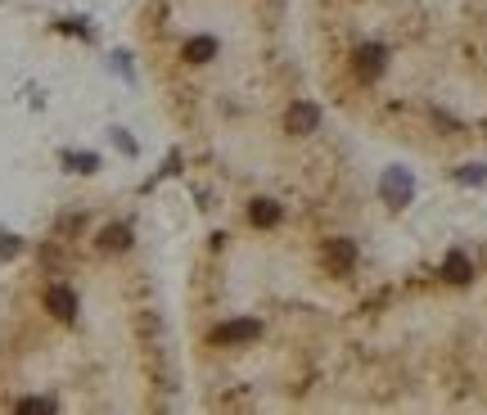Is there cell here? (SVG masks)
Wrapping results in <instances>:
<instances>
[{
	"label": "cell",
	"instance_id": "obj_1",
	"mask_svg": "<svg viewBox=\"0 0 487 415\" xmlns=\"http://www.w3.org/2000/svg\"><path fill=\"white\" fill-rule=\"evenodd\" d=\"M321 262H325V272H330V276H348V267L357 262L353 240H330V244L321 249Z\"/></svg>",
	"mask_w": 487,
	"mask_h": 415
},
{
	"label": "cell",
	"instance_id": "obj_2",
	"mask_svg": "<svg viewBox=\"0 0 487 415\" xmlns=\"http://www.w3.org/2000/svg\"><path fill=\"white\" fill-rule=\"evenodd\" d=\"M316 123H321V114H316V104H307V100L289 104V114H284V132H289V136H307V132H316Z\"/></svg>",
	"mask_w": 487,
	"mask_h": 415
},
{
	"label": "cell",
	"instance_id": "obj_3",
	"mask_svg": "<svg viewBox=\"0 0 487 415\" xmlns=\"http://www.w3.org/2000/svg\"><path fill=\"white\" fill-rule=\"evenodd\" d=\"M353 73H357L362 82H379V77H383V50H379V45H362V50L353 54Z\"/></svg>",
	"mask_w": 487,
	"mask_h": 415
},
{
	"label": "cell",
	"instance_id": "obj_4",
	"mask_svg": "<svg viewBox=\"0 0 487 415\" xmlns=\"http://www.w3.org/2000/svg\"><path fill=\"white\" fill-rule=\"evenodd\" d=\"M45 307L59 316V321H68L73 311H77V298H73V289H64V284H55L50 293H45Z\"/></svg>",
	"mask_w": 487,
	"mask_h": 415
},
{
	"label": "cell",
	"instance_id": "obj_5",
	"mask_svg": "<svg viewBox=\"0 0 487 415\" xmlns=\"http://www.w3.org/2000/svg\"><path fill=\"white\" fill-rule=\"evenodd\" d=\"M248 217H253V226H275V222H280V208H275L271 199H257V203L248 208Z\"/></svg>",
	"mask_w": 487,
	"mask_h": 415
},
{
	"label": "cell",
	"instance_id": "obj_6",
	"mask_svg": "<svg viewBox=\"0 0 487 415\" xmlns=\"http://www.w3.org/2000/svg\"><path fill=\"white\" fill-rule=\"evenodd\" d=\"M253 334H257V325H253V321H235V325L217 330L213 339H217V343H235V339H253Z\"/></svg>",
	"mask_w": 487,
	"mask_h": 415
},
{
	"label": "cell",
	"instance_id": "obj_7",
	"mask_svg": "<svg viewBox=\"0 0 487 415\" xmlns=\"http://www.w3.org/2000/svg\"><path fill=\"white\" fill-rule=\"evenodd\" d=\"M447 280H456V284L470 280V258H465V253H452V258H447Z\"/></svg>",
	"mask_w": 487,
	"mask_h": 415
},
{
	"label": "cell",
	"instance_id": "obj_8",
	"mask_svg": "<svg viewBox=\"0 0 487 415\" xmlns=\"http://www.w3.org/2000/svg\"><path fill=\"white\" fill-rule=\"evenodd\" d=\"M104 244H109V249H122V244H126V231H109V235H104Z\"/></svg>",
	"mask_w": 487,
	"mask_h": 415
}]
</instances>
